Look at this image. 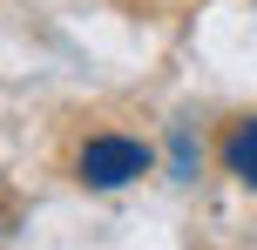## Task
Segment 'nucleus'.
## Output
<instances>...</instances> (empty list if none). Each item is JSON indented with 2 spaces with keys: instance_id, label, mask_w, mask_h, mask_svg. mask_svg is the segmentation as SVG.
<instances>
[{
  "instance_id": "1",
  "label": "nucleus",
  "mask_w": 257,
  "mask_h": 250,
  "mask_svg": "<svg viewBox=\"0 0 257 250\" xmlns=\"http://www.w3.org/2000/svg\"><path fill=\"white\" fill-rule=\"evenodd\" d=\"M149 149L142 142H128V135H88L81 142V183H95V189H122V183H136V176H149Z\"/></svg>"
},
{
  "instance_id": "2",
  "label": "nucleus",
  "mask_w": 257,
  "mask_h": 250,
  "mask_svg": "<svg viewBox=\"0 0 257 250\" xmlns=\"http://www.w3.org/2000/svg\"><path fill=\"white\" fill-rule=\"evenodd\" d=\"M223 162H230V176H237V183H250V189H257V115L230 129V142H223Z\"/></svg>"
}]
</instances>
